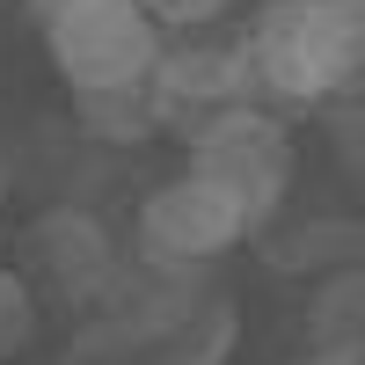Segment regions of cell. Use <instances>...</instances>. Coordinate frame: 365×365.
I'll use <instances>...</instances> for the list:
<instances>
[{"instance_id": "cell-14", "label": "cell", "mask_w": 365, "mask_h": 365, "mask_svg": "<svg viewBox=\"0 0 365 365\" xmlns=\"http://www.w3.org/2000/svg\"><path fill=\"white\" fill-rule=\"evenodd\" d=\"M358 168H365V117H358Z\"/></svg>"}, {"instance_id": "cell-13", "label": "cell", "mask_w": 365, "mask_h": 365, "mask_svg": "<svg viewBox=\"0 0 365 365\" xmlns=\"http://www.w3.org/2000/svg\"><path fill=\"white\" fill-rule=\"evenodd\" d=\"M22 8H29V15H37V22H51L58 8H66V0H22Z\"/></svg>"}, {"instance_id": "cell-2", "label": "cell", "mask_w": 365, "mask_h": 365, "mask_svg": "<svg viewBox=\"0 0 365 365\" xmlns=\"http://www.w3.org/2000/svg\"><path fill=\"white\" fill-rule=\"evenodd\" d=\"M44 29V51L73 96H110V88H146L168 29L139 0H66Z\"/></svg>"}, {"instance_id": "cell-3", "label": "cell", "mask_w": 365, "mask_h": 365, "mask_svg": "<svg viewBox=\"0 0 365 365\" xmlns=\"http://www.w3.org/2000/svg\"><path fill=\"white\" fill-rule=\"evenodd\" d=\"M190 168L249 220V234H270V220H278L285 197H292L299 154H292V132H285L278 110L241 103V110H227L220 125H205L190 139Z\"/></svg>"}, {"instance_id": "cell-10", "label": "cell", "mask_w": 365, "mask_h": 365, "mask_svg": "<svg viewBox=\"0 0 365 365\" xmlns=\"http://www.w3.org/2000/svg\"><path fill=\"white\" fill-rule=\"evenodd\" d=\"M73 125H81V139L139 146L161 132V110H154V88H110V96H73Z\"/></svg>"}, {"instance_id": "cell-11", "label": "cell", "mask_w": 365, "mask_h": 365, "mask_svg": "<svg viewBox=\"0 0 365 365\" xmlns=\"http://www.w3.org/2000/svg\"><path fill=\"white\" fill-rule=\"evenodd\" d=\"M37 285L22 278L15 263H0V365H15L29 344H37Z\"/></svg>"}, {"instance_id": "cell-9", "label": "cell", "mask_w": 365, "mask_h": 365, "mask_svg": "<svg viewBox=\"0 0 365 365\" xmlns=\"http://www.w3.org/2000/svg\"><path fill=\"white\" fill-rule=\"evenodd\" d=\"M307 344H314V358L365 365V270H336V278H322V285H314Z\"/></svg>"}, {"instance_id": "cell-12", "label": "cell", "mask_w": 365, "mask_h": 365, "mask_svg": "<svg viewBox=\"0 0 365 365\" xmlns=\"http://www.w3.org/2000/svg\"><path fill=\"white\" fill-rule=\"evenodd\" d=\"M139 8L154 15L161 29H175V37H182V29H212V22L227 15V0H139Z\"/></svg>"}, {"instance_id": "cell-8", "label": "cell", "mask_w": 365, "mask_h": 365, "mask_svg": "<svg viewBox=\"0 0 365 365\" xmlns=\"http://www.w3.org/2000/svg\"><path fill=\"white\" fill-rule=\"evenodd\" d=\"M270 270L285 278H336V270H365V220H344V212H322V220L292 227L270 241Z\"/></svg>"}, {"instance_id": "cell-15", "label": "cell", "mask_w": 365, "mask_h": 365, "mask_svg": "<svg viewBox=\"0 0 365 365\" xmlns=\"http://www.w3.org/2000/svg\"><path fill=\"white\" fill-rule=\"evenodd\" d=\"M299 365H336V358H314V351H307V358H299Z\"/></svg>"}, {"instance_id": "cell-1", "label": "cell", "mask_w": 365, "mask_h": 365, "mask_svg": "<svg viewBox=\"0 0 365 365\" xmlns=\"http://www.w3.org/2000/svg\"><path fill=\"white\" fill-rule=\"evenodd\" d=\"M241 44L270 110L365 96V0H263Z\"/></svg>"}, {"instance_id": "cell-6", "label": "cell", "mask_w": 365, "mask_h": 365, "mask_svg": "<svg viewBox=\"0 0 365 365\" xmlns=\"http://www.w3.org/2000/svg\"><path fill=\"white\" fill-rule=\"evenodd\" d=\"M22 263L37 270L58 299L96 307V299H110L117 270H125L132 256L117 249V234L96 220V212H81V205H51V212H37V220H29V234H22Z\"/></svg>"}, {"instance_id": "cell-5", "label": "cell", "mask_w": 365, "mask_h": 365, "mask_svg": "<svg viewBox=\"0 0 365 365\" xmlns=\"http://www.w3.org/2000/svg\"><path fill=\"white\" fill-rule=\"evenodd\" d=\"M241 241H249V220L212 190L197 168H175L161 175L154 190L139 197V256L146 263H168V270H205L227 263Z\"/></svg>"}, {"instance_id": "cell-7", "label": "cell", "mask_w": 365, "mask_h": 365, "mask_svg": "<svg viewBox=\"0 0 365 365\" xmlns=\"http://www.w3.org/2000/svg\"><path fill=\"white\" fill-rule=\"evenodd\" d=\"M234 344H241V307L227 292H197V299H182V307L146 336V365H227L234 358Z\"/></svg>"}, {"instance_id": "cell-4", "label": "cell", "mask_w": 365, "mask_h": 365, "mask_svg": "<svg viewBox=\"0 0 365 365\" xmlns=\"http://www.w3.org/2000/svg\"><path fill=\"white\" fill-rule=\"evenodd\" d=\"M154 110H161V125L182 132V139H197L205 125H220L227 110L241 103H256V73H249V44H241V29H182V37L161 44L154 58Z\"/></svg>"}]
</instances>
